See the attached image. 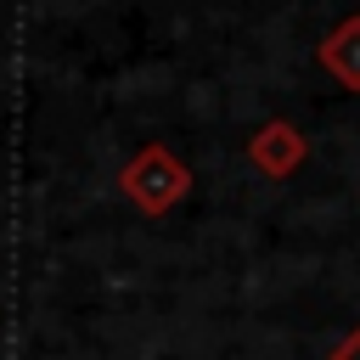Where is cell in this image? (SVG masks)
<instances>
[{
	"label": "cell",
	"mask_w": 360,
	"mask_h": 360,
	"mask_svg": "<svg viewBox=\"0 0 360 360\" xmlns=\"http://www.w3.org/2000/svg\"><path fill=\"white\" fill-rule=\"evenodd\" d=\"M309 158V135L292 124V118H264L253 135H248V163L264 174V180H287L292 169H304Z\"/></svg>",
	"instance_id": "cell-2"
},
{
	"label": "cell",
	"mask_w": 360,
	"mask_h": 360,
	"mask_svg": "<svg viewBox=\"0 0 360 360\" xmlns=\"http://www.w3.org/2000/svg\"><path fill=\"white\" fill-rule=\"evenodd\" d=\"M326 360H360V321H354V326L343 332V343H338V349H332Z\"/></svg>",
	"instance_id": "cell-4"
},
{
	"label": "cell",
	"mask_w": 360,
	"mask_h": 360,
	"mask_svg": "<svg viewBox=\"0 0 360 360\" xmlns=\"http://www.w3.org/2000/svg\"><path fill=\"white\" fill-rule=\"evenodd\" d=\"M315 62H321L343 90H360V17H343V22L315 45Z\"/></svg>",
	"instance_id": "cell-3"
},
{
	"label": "cell",
	"mask_w": 360,
	"mask_h": 360,
	"mask_svg": "<svg viewBox=\"0 0 360 360\" xmlns=\"http://www.w3.org/2000/svg\"><path fill=\"white\" fill-rule=\"evenodd\" d=\"M118 191L141 208V214H174L180 202H186V191H191V169L180 163V152H169L163 141H152V146H141L124 169H118Z\"/></svg>",
	"instance_id": "cell-1"
}]
</instances>
